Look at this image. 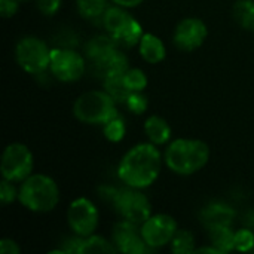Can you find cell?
I'll return each mask as SVG.
<instances>
[{"label":"cell","instance_id":"6da1fadb","mask_svg":"<svg viewBox=\"0 0 254 254\" xmlns=\"http://www.w3.org/2000/svg\"><path fill=\"white\" fill-rule=\"evenodd\" d=\"M162 156L153 143H138L131 147L118 165V177L122 183L135 189L150 188L159 177Z\"/></svg>","mask_w":254,"mask_h":254},{"label":"cell","instance_id":"7a4b0ae2","mask_svg":"<svg viewBox=\"0 0 254 254\" xmlns=\"http://www.w3.org/2000/svg\"><path fill=\"white\" fill-rule=\"evenodd\" d=\"M210 159V147L196 138H177L171 141L164 153L168 170L179 176H192L201 171Z\"/></svg>","mask_w":254,"mask_h":254},{"label":"cell","instance_id":"3957f363","mask_svg":"<svg viewBox=\"0 0 254 254\" xmlns=\"http://www.w3.org/2000/svg\"><path fill=\"white\" fill-rule=\"evenodd\" d=\"M18 201L24 208L33 213H49L60 202V188L57 182L40 173H33L21 182Z\"/></svg>","mask_w":254,"mask_h":254},{"label":"cell","instance_id":"277c9868","mask_svg":"<svg viewBox=\"0 0 254 254\" xmlns=\"http://www.w3.org/2000/svg\"><path fill=\"white\" fill-rule=\"evenodd\" d=\"M73 115L88 125H106L118 115V103L107 91H86L73 103Z\"/></svg>","mask_w":254,"mask_h":254},{"label":"cell","instance_id":"5b68a950","mask_svg":"<svg viewBox=\"0 0 254 254\" xmlns=\"http://www.w3.org/2000/svg\"><path fill=\"white\" fill-rule=\"evenodd\" d=\"M101 21L106 31L119 45L127 48L137 46L144 34L141 24L131 13H128L125 7L118 4L107 7Z\"/></svg>","mask_w":254,"mask_h":254},{"label":"cell","instance_id":"8992f818","mask_svg":"<svg viewBox=\"0 0 254 254\" xmlns=\"http://www.w3.org/2000/svg\"><path fill=\"white\" fill-rule=\"evenodd\" d=\"M51 48L36 36H25L15 46V60L18 65L30 74H42L49 70Z\"/></svg>","mask_w":254,"mask_h":254},{"label":"cell","instance_id":"52a82bcc","mask_svg":"<svg viewBox=\"0 0 254 254\" xmlns=\"http://www.w3.org/2000/svg\"><path fill=\"white\" fill-rule=\"evenodd\" d=\"M112 204L118 214L135 225H143L152 216V205L141 189L129 188L113 190Z\"/></svg>","mask_w":254,"mask_h":254},{"label":"cell","instance_id":"ba28073f","mask_svg":"<svg viewBox=\"0 0 254 254\" xmlns=\"http://www.w3.org/2000/svg\"><path fill=\"white\" fill-rule=\"evenodd\" d=\"M33 168L34 156L25 144L10 143L4 147L0 161L1 179L10 180L13 183H21L33 174Z\"/></svg>","mask_w":254,"mask_h":254},{"label":"cell","instance_id":"9c48e42d","mask_svg":"<svg viewBox=\"0 0 254 254\" xmlns=\"http://www.w3.org/2000/svg\"><path fill=\"white\" fill-rule=\"evenodd\" d=\"M86 64L85 58L70 48H54L51 51L49 71L60 82H76L82 79Z\"/></svg>","mask_w":254,"mask_h":254},{"label":"cell","instance_id":"30bf717a","mask_svg":"<svg viewBox=\"0 0 254 254\" xmlns=\"http://www.w3.org/2000/svg\"><path fill=\"white\" fill-rule=\"evenodd\" d=\"M100 214L95 204L88 198H76L67 208V223L74 235L89 237L98 228Z\"/></svg>","mask_w":254,"mask_h":254},{"label":"cell","instance_id":"8fae6325","mask_svg":"<svg viewBox=\"0 0 254 254\" xmlns=\"http://www.w3.org/2000/svg\"><path fill=\"white\" fill-rule=\"evenodd\" d=\"M177 229L179 225L176 219L164 213L152 214L143 225H140L143 240L146 241L150 250H156L168 246L173 237L176 235Z\"/></svg>","mask_w":254,"mask_h":254},{"label":"cell","instance_id":"7c38bea8","mask_svg":"<svg viewBox=\"0 0 254 254\" xmlns=\"http://www.w3.org/2000/svg\"><path fill=\"white\" fill-rule=\"evenodd\" d=\"M208 36V28L205 22L199 18L189 16L183 18L174 28L173 42L176 48L185 52H192L201 48Z\"/></svg>","mask_w":254,"mask_h":254},{"label":"cell","instance_id":"4fadbf2b","mask_svg":"<svg viewBox=\"0 0 254 254\" xmlns=\"http://www.w3.org/2000/svg\"><path fill=\"white\" fill-rule=\"evenodd\" d=\"M112 243L115 244L118 252L125 254H143L150 250L143 240L140 225H135L125 219L115 225L112 232Z\"/></svg>","mask_w":254,"mask_h":254},{"label":"cell","instance_id":"5bb4252c","mask_svg":"<svg viewBox=\"0 0 254 254\" xmlns=\"http://www.w3.org/2000/svg\"><path fill=\"white\" fill-rule=\"evenodd\" d=\"M235 216L237 213L231 205L223 202H211L202 208L199 214V220L205 229L213 231L217 228L232 226Z\"/></svg>","mask_w":254,"mask_h":254},{"label":"cell","instance_id":"9a60e30c","mask_svg":"<svg viewBox=\"0 0 254 254\" xmlns=\"http://www.w3.org/2000/svg\"><path fill=\"white\" fill-rule=\"evenodd\" d=\"M140 57L149 64H158L165 60L167 48L162 39L153 33H144L138 43Z\"/></svg>","mask_w":254,"mask_h":254},{"label":"cell","instance_id":"2e32d148","mask_svg":"<svg viewBox=\"0 0 254 254\" xmlns=\"http://www.w3.org/2000/svg\"><path fill=\"white\" fill-rule=\"evenodd\" d=\"M143 131L150 143L155 146H164L170 141L171 138V127L170 124L156 115L149 116L144 124H143Z\"/></svg>","mask_w":254,"mask_h":254},{"label":"cell","instance_id":"e0dca14e","mask_svg":"<svg viewBox=\"0 0 254 254\" xmlns=\"http://www.w3.org/2000/svg\"><path fill=\"white\" fill-rule=\"evenodd\" d=\"M118 42L107 33V34H98L88 40L85 46V54L92 63H98L103 58H106L110 52L118 49Z\"/></svg>","mask_w":254,"mask_h":254},{"label":"cell","instance_id":"ac0fdd59","mask_svg":"<svg viewBox=\"0 0 254 254\" xmlns=\"http://www.w3.org/2000/svg\"><path fill=\"white\" fill-rule=\"evenodd\" d=\"M94 65H95L97 71L103 76V79L107 76H112V74H124L129 68L127 55L124 52H121L119 49H115L101 61L94 63Z\"/></svg>","mask_w":254,"mask_h":254},{"label":"cell","instance_id":"d6986e66","mask_svg":"<svg viewBox=\"0 0 254 254\" xmlns=\"http://www.w3.org/2000/svg\"><path fill=\"white\" fill-rule=\"evenodd\" d=\"M232 15L241 28L254 33V0H237Z\"/></svg>","mask_w":254,"mask_h":254},{"label":"cell","instance_id":"ffe728a7","mask_svg":"<svg viewBox=\"0 0 254 254\" xmlns=\"http://www.w3.org/2000/svg\"><path fill=\"white\" fill-rule=\"evenodd\" d=\"M210 232V244L214 246L220 253H231L235 250V231L232 226L217 228Z\"/></svg>","mask_w":254,"mask_h":254},{"label":"cell","instance_id":"44dd1931","mask_svg":"<svg viewBox=\"0 0 254 254\" xmlns=\"http://www.w3.org/2000/svg\"><path fill=\"white\" fill-rule=\"evenodd\" d=\"M124 74H112L104 77V91H107L118 104H125L131 94L129 88L125 83Z\"/></svg>","mask_w":254,"mask_h":254},{"label":"cell","instance_id":"7402d4cb","mask_svg":"<svg viewBox=\"0 0 254 254\" xmlns=\"http://www.w3.org/2000/svg\"><path fill=\"white\" fill-rule=\"evenodd\" d=\"M118 249L113 243L107 241L106 238L100 235H89L82 240L80 253L79 254H97V253H116Z\"/></svg>","mask_w":254,"mask_h":254},{"label":"cell","instance_id":"603a6c76","mask_svg":"<svg viewBox=\"0 0 254 254\" xmlns=\"http://www.w3.org/2000/svg\"><path fill=\"white\" fill-rule=\"evenodd\" d=\"M76 7L83 19L103 18L107 9V0H76Z\"/></svg>","mask_w":254,"mask_h":254},{"label":"cell","instance_id":"cb8c5ba5","mask_svg":"<svg viewBox=\"0 0 254 254\" xmlns=\"http://www.w3.org/2000/svg\"><path fill=\"white\" fill-rule=\"evenodd\" d=\"M171 252L176 254L195 253V238L188 229H177L176 235L170 243Z\"/></svg>","mask_w":254,"mask_h":254},{"label":"cell","instance_id":"d4e9b609","mask_svg":"<svg viewBox=\"0 0 254 254\" xmlns=\"http://www.w3.org/2000/svg\"><path fill=\"white\" fill-rule=\"evenodd\" d=\"M103 132L104 137L110 141V143H119L124 140L125 134H127V125L125 121L119 116L113 118L112 121H109L106 125H103Z\"/></svg>","mask_w":254,"mask_h":254},{"label":"cell","instance_id":"484cf974","mask_svg":"<svg viewBox=\"0 0 254 254\" xmlns=\"http://www.w3.org/2000/svg\"><path fill=\"white\" fill-rule=\"evenodd\" d=\"M124 79L131 92H141L149 83L147 76L141 68H128L124 74Z\"/></svg>","mask_w":254,"mask_h":254},{"label":"cell","instance_id":"4316f807","mask_svg":"<svg viewBox=\"0 0 254 254\" xmlns=\"http://www.w3.org/2000/svg\"><path fill=\"white\" fill-rule=\"evenodd\" d=\"M235 250L241 253L254 252V232L252 228H243L235 232Z\"/></svg>","mask_w":254,"mask_h":254},{"label":"cell","instance_id":"83f0119b","mask_svg":"<svg viewBox=\"0 0 254 254\" xmlns=\"http://www.w3.org/2000/svg\"><path fill=\"white\" fill-rule=\"evenodd\" d=\"M125 106L128 107V110L134 115H143L146 110H147V106H149V101H147V97L141 92H131Z\"/></svg>","mask_w":254,"mask_h":254},{"label":"cell","instance_id":"f1b7e54d","mask_svg":"<svg viewBox=\"0 0 254 254\" xmlns=\"http://www.w3.org/2000/svg\"><path fill=\"white\" fill-rule=\"evenodd\" d=\"M18 190L13 185V182L1 179L0 182V201L3 205H9L12 204L15 199H18Z\"/></svg>","mask_w":254,"mask_h":254},{"label":"cell","instance_id":"f546056e","mask_svg":"<svg viewBox=\"0 0 254 254\" xmlns=\"http://www.w3.org/2000/svg\"><path fill=\"white\" fill-rule=\"evenodd\" d=\"M61 3L63 0H36L39 12L45 16H54L60 10Z\"/></svg>","mask_w":254,"mask_h":254},{"label":"cell","instance_id":"4dcf8cb0","mask_svg":"<svg viewBox=\"0 0 254 254\" xmlns=\"http://www.w3.org/2000/svg\"><path fill=\"white\" fill-rule=\"evenodd\" d=\"M21 0H0V13L3 18H12L19 9Z\"/></svg>","mask_w":254,"mask_h":254},{"label":"cell","instance_id":"1f68e13d","mask_svg":"<svg viewBox=\"0 0 254 254\" xmlns=\"http://www.w3.org/2000/svg\"><path fill=\"white\" fill-rule=\"evenodd\" d=\"M0 253L1 254H19L21 253V249L19 246L10 240V238H3L0 241Z\"/></svg>","mask_w":254,"mask_h":254},{"label":"cell","instance_id":"d6a6232c","mask_svg":"<svg viewBox=\"0 0 254 254\" xmlns=\"http://www.w3.org/2000/svg\"><path fill=\"white\" fill-rule=\"evenodd\" d=\"M115 4H118V6H122V7H125V9H132V7H137V6H140L144 0H112Z\"/></svg>","mask_w":254,"mask_h":254},{"label":"cell","instance_id":"836d02e7","mask_svg":"<svg viewBox=\"0 0 254 254\" xmlns=\"http://www.w3.org/2000/svg\"><path fill=\"white\" fill-rule=\"evenodd\" d=\"M246 225H247V228L254 229V211L247 213V216H246Z\"/></svg>","mask_w":254,"mask_h":254},{"label":"cell","instance_id":"e575fe53","mask_svg":"<svg viewBox=\"0 0 254 254\" xmlns=\"http://www.w3.org/2000/svg\"><path fill=\"white\" fill-rule=\"evenodd\" d=\"M21 1H27V0H21Z\"/></svg>","mask_w":254,"mask_h":254}]
</instances>
